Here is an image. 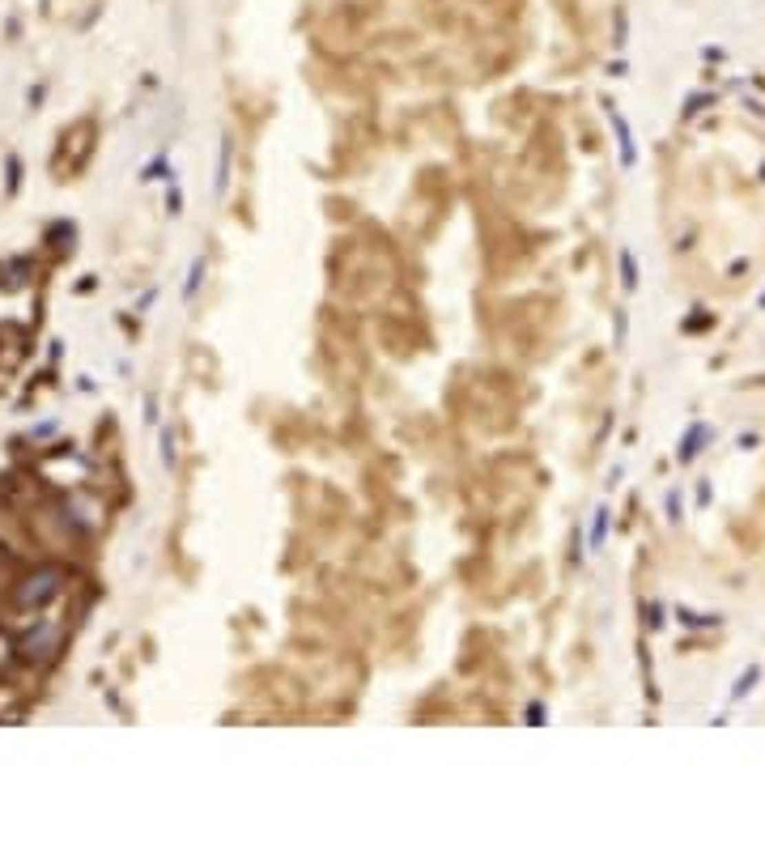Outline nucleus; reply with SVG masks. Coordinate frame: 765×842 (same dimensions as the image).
<instances>
[{"instance_id":"1","label":"nucleus","mask_w":765,"mask_h":842,"mask_svg":"<svg viewBox=\"0 0 765 842\" xmlns=\"http://www.w3.org/2000/svg\"><path fill=\"white\" fill-rule=\"evenodd\" d=\"M56 587H60V571H39V575H30L26 583L17 587V604L39 608V604H47L56 596Z\"/></svg>"},{"instance_id":"2","label":"nucleus","mask_w":765,"mask_h":842,"mask_svg":"<svg viewBox=\"0 0 765 842\" xmlns=\"http://www.w3.org/2000/svg\"><path fill=\"white\" fill-rule=\"evenodd\" d=\"M702 442H710V426H702V421H698V426H689V434H684V442H680L676 460H680V464H689V460L698 455V447H702Z\"/></svg>"},{"instance_id":"3","label":"nucleus","mask_w":765,"mask_h":842,"mask_svg":"<svg viewBox=\"0 0 765 842\" xmlns=\"http://www.w3.org/2000/svg\"><path fill=\"white\" fill-rule=\"evenodd\" d=\"M612 132H616V141H621V166H633V162H638V150H633L629 123H625L621 115H612Z\"/></svg>"},{"instance_id":"4","label":"nucleus","mask_w":765,"mask_h":842,"mask_svg":"<svg viewBox=\"0 0 765 842\" xmlns=\"http://www.w3.org/2000/svg\"><path fill=\"white\" fill-rule=\"evenodd\" d=\"M226 170H230V136H221V154H217V179H213L217 196H226Z\"/></svg>"},{"instance_id":"5","label":"nucleus","mask_w":765,"mask_h":842,"mask_svg":"<svg viewBox=\"0 0 765 842\" xmlns=\"http://www.w3.org/2000/svg\"><path fill=\"white\" fill-rule=\"evenodd\" d=\"M757 681H761V664H753L748 672H744V681H735V685H731V702H744L748 693H753V685H757Z\"/></svg>"},{"instance_id":"6","label":"nucleus","mask_w":765,"mask_h":842,"mask_svg":"<svg viewBox=\"0 0 765 842\" xmlns=\"http://www.w3.org/2000/svg\"><path fill=\"white\" fill-rule=\"evenodd\" d=\"M608 536V506H596V519H591V549H604Z\"/></svg>"},{"instance_id":"7","label":"nucleus","mask_w":765,"mask_h":842,"mask_svg":"<svg viewBox=\"0 0 765 842\" xmlns=\"http://www.w3.org/2000/svg\"><path fill=\"white\" fill-rule=\"evenodd\" d=\"M200 285H205V260H196V264L187 268V285H183V298L191 302L196 294H200Z\"/></svg>"},{"instance_id":"8","label":"nucleus","mask_w":765,"mask_h":842,"mask_svg":"<svg viewBox=\"0 0 765 842\" xmlns=\"http://www.w3.org/2000/svg\"><path fill=\"white\" fill-rule=\"evenodd\" d=\"M621 285H625V294L638 289V268H633V256H629V251H621Z\"/></svg>"},{"instance_id":"9","label":"nucleus","mask_w":765,"mask_h":842,"mask_svg":"<svg viewBox=\"0 0 765 842\" xmlns=\"http://www.w3.org/2000/svg\"><path fill=\"white\" fill-rule=\"evenodd\" d=\"M162 460H166V464H175V430H170V426L162 430Z\"/></svg>"}]
</instances>
